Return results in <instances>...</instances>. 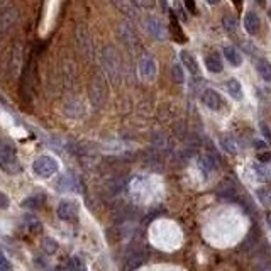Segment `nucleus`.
I'll return each instance as SVG.
<instances>
[{"label":"nucleus","instance_id":"18","mask_svg":"<svg viewBox=\"0 0 271 271\" xmlns=\"http://www.w3.org/2000/svg\"><path fill=\"white\" fill-rule=\"evenodd\" d=\"M171 36L177 39L178 43H185L186 38L183 36V31L180 29V24H178V19L175 16V12H171Z\"/></svg>","mask_w":271,"mask_h":271},{"label":"nucleus","instance_id":"37","mask_svg":"<svg viewBox=\"0 0 271 271\" xmlns=\"http://www.w3.org/2000/svg\"><path fill=\"white\" fill-rule=\"evenodd\" d=\"M268 16H270V19H271V10H270V12H268Z\"/></svg>","mask_w":271,"mask_h":271},{"label":"nucleus","instance_id":"24","mask_svg":"<svg viewBox=\"0 0 271 271\" xmlns=\"http://www.w3.org/2000/svg\"><path fill=\"white\" fill-rule=\"evenodd\" d=\"M58 243L53 239V237H46L45 241H43V249H45L46 254H53V252L58 251Z\"/></svg>","mask_w":271,"mask_h":271},{"label":"nucleus","instance_id":"30","mask_svg":"<svg viewBox=\"0 0 271 271\" xmlns=\"http://www.w3.org/2000/svg\"><path fill=\"white\" fill-rule=\"evenodd\" d=\"M259 127H261V133H263V136H265L266 141L271 142V131H270V127L266 126L265 122H261V126H259Z\"/></svg>","mask_w":271,"mask_h":271},{"label":"nucleus","instance_id":"26","mask_svg":"<svg viewBox=\"0 0 271 271\" xmlns=\"http://www.w3.org/2000/svg\"><path fill=\"white\" fill-rule=\"evenodd\" d=\"M71 270L73 271H85V265H83V261L78 258V256H75V258H71Z\"/></svg>","mask_w":271,"mask_h":271},{"label":"nucleus","instance_id":"3","mask_svg":"<svg viewBox=\"0 0 271 271\" xmlns=\"http://www.w3.org/2000/svg\"><path fill=\"white\" fill-rule=\"evenodd\" d=\"M104 68L107 75L111 76L113 82H119L120 75H122V67H120V56L113 47H105L104 49Z\"/></svg>","mask_w":271,"mask_h":271},{"label":"nucleus","instance_id":"13","mask_svg":"<svg viewBox=\"0 0 271 271\" xmlns=\"http://www.w3.org/2000/svg\"><path fill=\"white\" fill-rule=\"evenodd\" d=\"M221 148L230 156H236L237 151H239V146H237L236 137L230 136V134H222L221 136Z\"/></svg>","mask_w":271,"mask_h":271},{"label":"nucleus","instance_id":"21","mask_svg":"<svg viewBox=\"0 0 271 271\" xmlns=\"http://www.w3.org/2000/svg\"><path fill=\"white\" fill-rule=\"evenodd\" d=\"M222 25H224V29L229 32V34H234V32L237 31L239 23H237L236 16H232V14H226V16L222 17Z\"/></svg>","mask_w":271,"mask_h":271},{"label":"nucleus","instance_id":"33","mask_svg":"<svg viewBox=\"0 0 271 271\" xmlns=\"http://www.w3.org/2000/svg\"><path fill=\"white\" fill-rule=\"evenodd\" d=\"M258 158H259V161H261V163H266V161L271 159V155H270V153H263V155H259Z\"/></svg>","mask_w":271,"mask_h":271},{"label":"nucleus","instance_id":"14","mask_svg":"<svg viewBox=\"0 0 271 271\" xmlns=\"http://www.w3.org/2000/svg\"><path fill=\"white\" fill-rule=\"evenodd\" d=\"M224 58L227 60V63L234 68H239L243 65V56H241L239 49H236L234 46H226L224 47Z\"/></svg>","mask_w":271,"mask_h":271},{"label":"nucleus","instance_id":"29","mask_svg":"<svg viewBox=\"0 0 271 271\" xmlns=\"http://www.w3.org/2000/svg\"><path fill=\"white\" fill-rule=\"evenodd\" d=\"M0 271H10V265L5 259V256L0 252Z\"/></svg>","mask_w":271,"mask_h":271},{"label":"nucleus","instance_id":"11","mask_svg":"<svg viewBox=\"0 0 271 271\" xmlns=\"http://www.w3.org/2000/svg\"><path fill=\"white\" fill-rule=\"evenodd\" d=\"M112 2H113V5H115L124 16L129 17V19L136 21L139 17L137 7H136V3L133 2V0H112Z\"/></svg>","mask_w":271,"mask_h":271},{"label":"nucleus","instance_id":"27","mask_svg":"<svg viewBox=\"0 0 271 271\" xmlns=\"http://www.w3.org/2000/svg\"><path fill=\"white\" fill-rule=\"evenodd\" d=\"M183 2H185V9L188 10L190 14H199V10H197L195 0H183Z\"/></svg>","mask_w":271,"mask_h":271},{"label":"nucleus","instance_id":"34","mask_svg":"<svg viewBox=\"0 0 271 271\" xmlns=\"http://www.w3.org/2000/svg\"><path fill=\"white\" fill-rule=\"evenodd\" d=\"M254 2L258 3V5L261 7V9H265V7H266V0H254Z\"/></svg>","mask_w":271,"mask_h":271},{"label":"nucleus","instance_id":"10","mask_svg":"<svg viewBox=\"0 0 271 271\" xmlns=\"http://www.w3.org/2000/svg\"><path fill=\"white\" fill-rule=\"evenodd\" d=\"M180 61H181V67H185L190 71V75L200 76V67H199V63H197L195 56H193L190 51H186V49L180 51Z\"/></svg>","mask_w":271,"mask_h":271},{"label":"nucleus","instance_id":"7","mask_svg":"<svg viewBox=\"0 0 271 271\" xmlns=\"http://www.w3.org/2000/svg\"><path fill=\"white\" fill-rule=\"evenodd\" d=\"M200 98H202V104L208 109V111L219 112V111H222V109H224V100H222V97H221V93H219V91H215L212 89H207L202 93V97H200Z\"/></svg>","mask_w":271,"mask_h":271},{"label":"nucleus","instance_id":"36","mask_svg":"<svg viewBox=\"0 0 271 271\" xmlns=\"http://www.w3.org/2000/svg\"><path fill=\"white\" fill-rule=\"evenodd\" d=\"M268 222H270V226H271V214L268 215Z\"/></svg>","mask_w":271,"mask_h":271},{"label":"nucleus","instance_id":"9","mask_svg":"<svg viewBox=\"0 0 271 271\" xmlns=\"http://www.w3.org/2000/svg\"><path fill=\"white\" fill-rule=\"evenodd\" d=\"M243 24L249 36H258L259 29H261V19H259L258 14L252 12V10H248V12L244 14Z\"/></svg>","mask_w":271,"mask_h":271},{"label":"nucleus","instance_id":"16","mask_svg":"<svg viewBox=\"0 0 271 271\" xmlns=\"http://www.w3.org/2000/svg\"><path fill=\"white\" fill-rule=\"evenodd\" d=\"M254 68H256V71L259 73V76H261L263 80L271 82V63L268 60H265V58H256Z\"/></svg>","mask_w":271,"mask_h":271},{"label":"nucleus","instance_id":"15","mask_svg":"<svg viewBox=\"0 0 271 271\" xmlns=\"http://www.w3.org/2000/svg\"><path fill=\"white\" fill-rule=\"evenodd\" d=\"M226 90L227 93L230 95V98H234V100H243V85H241L239 82H237L236 78H230L226 82Z\"/></svg>","mask_w":271,"mask_h":271},{"label":"nucleus","instance_id":"4","mask_svg":"<svg viewBox=\"0 0 271 271\" xmlns=\"http://www.w3.org/2000/svg\"><path fill=\"white\" fill-rule=\"evenodd\" d=\"M105 78L104 75H97L93 78V82H91V87H90V100L91 104H93L95 109L102 107L105 102V95H107V91H105Z\"/></svg>","mask_w":271,"mask_h":271},{"label":"nucleus","instance_id":"8","mask_svg":"<svg viewBox=\"0 0 271 271\" xmlns=\"http://www.w3.org/2000/svg\"><path fill=\"white\" fill-rule=\"evenodd\" d=\"M56 214L61 221H73L78 215V203L73 202V200H61L58 203Z\"/></svg>","mask_w":271,"mask_h":271},{"label":"nucleus","instance_id":"32","mask_svg":"<svg viewBox=\"0 0 271 271\" xmlns=\"http://www.w3.org/2000/svg\"><path fill=\"white\" fill-rule=\"evenodd\" d=\"M9 3H10V0H0V14H3L9 9Z\"/></svg>","mask_w":271,"mask_h":271},{"label":"nucleus","instance_id":"12","mask_svg":"<svg viewBox=\"0 0 271 271\" xmlns=\"http://www.w3.org/2000/svg\"><path fill=\"white\" fill-rule=\"evenodd\" d=\"M17 21V12L10 7L3 14H0V36H3L5 32H9V29L14 27Z\"/></svg>","mask_w":271,"mask_h":271},{"label":"nucleus","instance_id":"5","mask_svg":"<svg viewBox=\"0 0 271 271\" xmlns=\"http://www.w3.org/2000/svg\"><path fill=\"white\" fill-rule=\"evenodd\" d=\"M139 75L146 82H153L158 75V61L151 54H144L139 61Z\"/></svg>","mask_w":271,"mask_h":271},{"label":"nucleus","instance_id":"19","mask_svg":"<svg viewBox=\"0 0 271 271\" xmlns=\"http://www.w3.org/2000/svg\"><path fill=\"white\" fill-rule=\"evenodd\" d=\"M217 193L221 197H226V199H236V186L230 181H222L221 186H219Z\"/></svg>","mask_w":271,"mask_h":271},{"label":"nucleus","instance_id":"35","mask_svg":"<svg viewBox=\"0 0 271 271\" xmlns=\"http://www.w3.org/2000/svg\"><path fill=\"white\" fill-rule=\"evenodd\" d=\"M205 2H207L208 5H219V2H221V0H205Z\"/></svg>","mask_w":271,"mask_h":271},{"label":"nucleus","instance_id":"28","mask_svg":"<svg viewBox=\"0 0 271 271\" xmlns=\"http://www.w3.org/2000/svg\"><path fill=\"white\" fill-rule=\"evenodd\" d=\"M9 205H10L9 197H7L3 192H0V210H5V208L9 207Z\"/></svg>","mask_w":271,"mask_h":271},{"label":"nucleus","instance_id":"1","mask_svg":"<svg viewBox=\"0 0 271 271\" xmlns=\"http://www.w3.org/2000/svg\"><path fill=\"white\" fill-rule=\"evenodd\" d=\"M0 168L7 175H17L23 171V164L17 158L16 148L12 142L3 137H0Z\"/></svg>","mask_w":271,"mask_h":271},{"label":"nucleus","instance_id":"17","mask_svg":"<svg viewBox=\"0 0 271 271\" xmlns=\"http://www.w3.org/2000/svg\"><path fill=\"white\" fill-rule=\"evenodd\" d=\"M205 67H207V69L210 73H222V69H224L222 60L215 53L207 54V56H205Z\"/></svg>","mask_w":271,"mask_h":271},{"label":"nucleus","instance_id":"6","mask_svg":"<svg viewBox=\"0 0 271 271\" xmlns=\"http://www.w3.org/2000/svg\"><path fill=\"white\" fill-rule=\"evenodd\" d=\"M144 24H146V29H148L149 36H153V38L158 39V41H164V39H166V36H168L166 27H164L163 21H161L159 17L148 16Z\"/></svg>","mask_w":271,"mask_h":271},{"label":"nucleus","instance_id":"25","mask_svg":"<svg viewBox=\"0 0 271 271\" xmlns=\"http://www.w3.org/2000/svg\"><path fill=\"white\" fill-rule=\"evenodd\" d=\"M252 170H254L256 177H258L261 181H268V180H270V173H268V170H266V168H263L261 164H254V166H252Z\"/></svg>","mask_w":271,"mask_h":271},{"label":"nucleus","instance_id":"2","mask_svg":"<svg viewBox=\"0 0 271 271\" xmlns=\"http://www.w3.org/2000/svg\"><path fill=\"white\" fill-rule=\"evenodd\" d=\"M58 170H60V164H58L56 158H53V156H49V155L38 156V158L34 159V163H32V171H34V175H38V177H41V178L53 177V175L58 173Z\"/></svg>","mask_w":271,"mask_h":271},{"label":"nucleus","instance_id":"23","mask_svg":"<svg viewBox=\"0 0 271 271\" xmlns=\"http://www.w3.org/2000/svg\"><path fill=\"white\" fill-rule=\"evenodd\" d=\"M171 76L177 83H183L185 82V71H183V67L180 63H175L171 67Z\"/></svg>","mask_w":271,"mask_h":271},{"label":"nucleus","instance_id":"22","mask_svg":"<svg viewBox=\"0 0 271 271\" xmlns=\"http://www.w3.org/2000/svg\"><path fill=\"white\" fill-rule=\"evenodd\" d=\"M256 197H258V200L265 205V207H270L271 205V188L270 186H259V188L256 190Z\"/></svg>","mask_w":271,"mask_h":271},{"label":"nucleus","instance_id":"31","mask_svg":"<svg viewBox=\"0 0 271 271\" xmlns=\"http://www.w3.org/2000/svg\"><path fill=\"white\" fill-rule=\"evenodd\" d=\"M252 146H254L256 149H259V151H263V149L268 148V144H266L265 141H261V139H256V141L252 142Z\"/></svg>","mask_w":271,"mask_h":271},{"label":"nucleus","instance_id":"20","mask_svg":"<svg viewBox=\"0 0 271 271\" xmlns=\"http://www.w3.org/2000/svg\"><path fill=\"white\" fill-rule=\"evenodd\" d=\"M45 203V197L43 195H31L23 202L24 208H31V210H38L41 205Z\"/></svg>","mask_w":271,"mask_h":271}]
</instances>
